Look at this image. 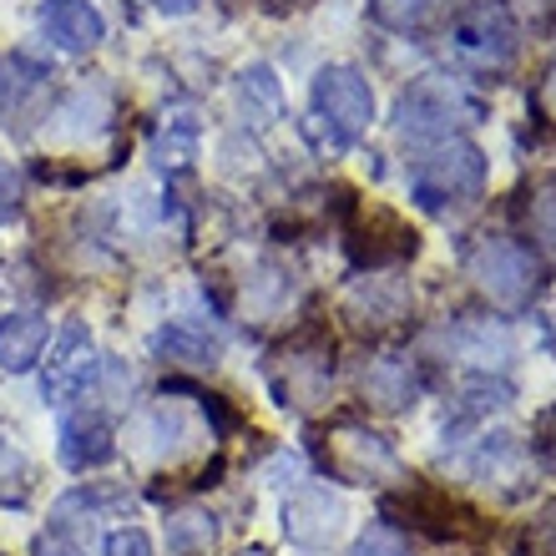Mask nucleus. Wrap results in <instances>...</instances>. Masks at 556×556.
I'll return each instance as SVG.
<instances>
[{"label": "nucleus", "mask_w": 556, "mask_h": 556, "mask_svg": "<svg viewBox=\"0 0 556 556\" xmlns=\"http://www.w3.org/2000/svg\"><path fill=\"white\" fill-rule=\"evenodd\" d=\"M420 253V233L395 213H369V228H350V258L359 268H395Z\"/></svg>", "instance_id": "9"}, {"label": "nucleus", "mask_w": 556, "mask_h": 556, "mask_svg": "<svg viewBox=\"0 0 556 556\" xmlns=\"http://www.w3.org/2000/svg\"><path fill=\"white\" fill-rule=\"evenodd\" d=\"M470 117H476V106L451 81H435V76L415 81L395 106L400 137H415V142H445V137H455V122H470Z\"/></svg>", "instance_id": "5"}, {"label": "nucleus", "mask_w": 556, "mask_h": 556, "mask_svg": "<svg viewBox=\"0 0 556 556\" xmlns=\"http://www.w3.org/2000/svg\"><path fill=\"white\" fill-rule=\"evenodd\" d=\"M238 97H243V106H264V122L268 117H278V81H274V72L268 66H249L243 72V81H238Z\"/></svg>", "instance_id": "18"}, {"label": "nucleus", "mask_w": 556, "mask_h": 556, "mask_svg": "<svg viewBox=\"0 0 556 556\" xmlns=\"http://www.w3.org/2000/svg\"><path fill=\"white\" fill-rule=\"evenodd\" d=\"M264 5H274V11H283V5H293V0H264Z\"/></svg>", "instance_id": "29"}, {"label": "nucleus", "mask_w": 556, "mask_h": 556, "mask_svg": "<svg viewBox=\"0 0 556 556\" xmlns=\"http://www.w3.org/2000/svg\"><path fill=\"white\" fill-rule=\"evenodd\" d=\"M152 344H157V354L167 365H182V369H213L223 359V339L207 334L203 324H192V319L162 324Z\"/></svg>", "instance_id": "11"}, {"label": "nucleus", "mask_w": 556, "mask_h": 556, "mask_svg": "<svg viewBox=\"0 0 556 556\" xmlns=\"http://www.w3.org/2000/svg\"><path fill=\"white\" fill-rule=\"evenodd\" d=\"M415 395H420V380H415L410 359H395V354L369 359V369H365V400L375 405V410H410Z\"/></svg>", "instance_id": "13"}, {"label": "nucleus", "mask_w": 556, "mask_h": 556, "mask_svg": "<svg viewBox=\"0 0 556 556\" xmlns=\"http://www.w3.org/2000/svg\"><path fill=\"white\" fill-rule=\"evenodd\" d=\"M344 531V501L329 491V485H304L283 501V536L304 552H324V546L339 542Z\"/></svg>", "instance_id": "6"}, {"label": "nucleus", "mask_w": 556, "mask_h": 556, "mask_svg": "<svg viewBox=\"0 0 556 556\" xmlns=\"http://www.w3.org/2000/svg\"><path fill=\"white\" fill-rule=\"evenodd\" d=\"M521 556H556V501H546L542 511L531 516L527 536H521Z\"/></svg>", "instance_id": "19"}, {"label": "nucleus", "mask_w": 556, "mask_h": 556, "mask_svg": "<svg viewBox=\"0 0 556 556\" xmlns=\"http://www.w3.org/2000/svg\"><path fill=\"white\" fill-rule=\"evenodd\" d=\"M162 15H192L198 11V0H152Z\"/></svg>", "instance_id": "27"}, {"label": "nucleus", "mask_w": 556, "mask_h": 556, "mask_svg": "<svg viewBox=\"0 0 556 556\" xmlns=\"http://www.w3.org/2000/svg\"><path fill=\"white\" fill-rule=\"evenodd\" d=\"M5 97H11V72H5V61H0V106H5Z\"/></svg>", "instance_id": "28"}, {"label": "nucleus", "mask_w": 556, "mask_h": 556, "mask_svg": "<svg viewBox=\"0 0 556 556\" xmlns=\"http://www.w3.org/2000/svg\"><path fill=\"white\" fill-rule=\"evenodd\" d=\"M167 552L173 556H213L218 552V521L203 506H188L167 521Z\"/></svg>", "instance_id": "16"}, {"label": "nucleus", "mask_w": 556, "mask_h": 556, "mask_svg": "<svg viewBox=\"0 0 556 556\" xmlns=\"http://www.w3.org/2000/svg\"><path fill=\"white\" fill-rule=\"evenodd\" d=\"M485 192V152L466 137H445L410 167V198L425 213H451Z\"/></svg>", "instance_id": "1"}, {"label": "nucleus", "mask_w": 556, "mask_h": 556, "mask_svg": "<svg viewBox=\"0 0 556 556\" xmlns=\"http://www.w3.org/2000/svg\"><path fill=\"white\" fill-rule=\"evenodd\" d=\"M36 21H41L46 41L72 51V56H87V51H97L106 41V21L91 0H41Z\"/></svg>", "instance_id": "8"}, {"label": "nucleus", "mask_w": 556, "mask_h": 556, "mask_svg": "<svg viewBox=\"0 0 556 556\" xmlns=\"http://www.w3.org/2000/svg\"><path fill=\"white\" fill-rule=\"evenodd\" d=\"M117 455V435L102 415H72L61 425V460L72 470H97Z\"/></svg>", "instance_id": "12"}, {"label": "nucleus", "mask_w": 556, "mask_h": 556, "mask_svg": "<svg viewBox=\"0 0 556 556\" xmlns=\"http://www.w3.org/2000/svg\"><path fill=\"white\" fill-rule=\"evenodd\" d=\"M440 0H369V11H375V21L390 30H415L425 21V15L435 11Z\"/></svg>", "instance_id": "17"}, {"label": "nucleus", "mask_w": 556, "mask_h": 556, "mask_svg": "<svg viewBox=\"0 0 556 556\" xmlns=\"http://www.w3.org/2000/svg\"><path fill=\"white\" fill-rule=\"evenodd\" d=\"M278 365L283 375H274V390L283 405H299V410H314L334 380V350L329 344H289V350L278 354Z\"/></svg>", "instance_id": "7"}, {"label": "nucleus", "mask_w": 556, "mask_h": 556, "mask_svg": "<svg viewBox=\"0 0 556 556\" xmlns=\"http://www.w3.org/2000/svg\"><path fill=\"white\" fill-rule=\"evenodd\" d=\"M470 470H476L481 481H491V476H496V481H527L531 455L516 435H491V440H481V451H476Z\"/></svg>", "instance_id": "15"}, {"label": "nucleus", "mask_w": 556, "mask_h": 556, "mask_svg": "<svg viewBox=\"0 0 556 556\" xmlns=\"http://www.w3.org/2000/svg\"><path fill=\"white\" fill-rule=\"evenodd\" d=\"M314 451H319L324 470H329L334 481H350V485H384V481H400V476H405L395 445H390L380 430L354 425V420L329 425V430L314 440Z\"/></svg>", "instance_id": "3"}, {"label": "nucleus", "mask_w": 556, "mask_h": 556, "mask_svg": "<svg viewBox=\"0 0 556 556\" xmlns=\"http://www.w3.org/2000/svg\"><path fill=\"white\" fill-rule=\"evenodd\" d=\"M308 106H314V122L329 127L339 147L359 142L375 122V91L354 66H324L308 87Z\"/></svg>", "instance_id": "4"}, {"label": "nucleus", "mask_w": 556, "mask_h": 556, "mask_svg": "<svg viewBox=\"0 0 556 556\" xmlns=\"http://www.w3.org/2000/svg\"><path fill=\"white\" fill-rule=\"evenodd\" d=\"M466 274L476 278V289H481L496 308H506V314L531 308V299H536L546 283L542 258H536L527 243H516V238H506V233L476 238L466 253Z\"/></svg>", "instance_id": "2"}, {"label": "nucleus", "mask_w": 556, "mask_h": 556, "mask_svg": "<svg viewBox=\"0 0 556 556\" xmlns=\"http://www.w3.org/2000/svg\"><path fill=\"white\" fill-rule=\"evenodd\" d=\"M552 445H556V435H552Z\"/></svg>", "instance_id": "30"}, {"label": "nucleus", "mask_w": 556, "mask_h": 556, "mask_svg": "<svg viewBox=\"0 0 556 556\" xmlns=\"http://www.w3.org/2000/svg\"><path fill=\"white\" fill-rule=\"evenodd\" d=\"M30 556H87V552H81V542H72V536H61V531H46V536H36Z\"/></svg>", "instance_id": "25"}, {"label": "nucleus", "mask_w": 556, "mask_h": 556, "mask_svg": "<svg viewBox=\"0 0 556 556\" xmlns=\"http://www.w3.org/2000/svg\"><path fill=\"white\" fill-rule=\"evenodd\" d=\"M531 233L546 238L556 249V177H546L536 188V198H531Z\"/></svg>", "instance_id": "21"}, {"label": "nucleus", "mask_w": 556, "mask_h": 556, "mask_svg": "<svg viewBox=\"0 0 556 556\" xmlns=\"http://www.w3.org/2000/svg\"><path fill=\"white\" fill-rule=\"evenodd\" d=\"M455 46H460L470 61H481V66H506V61H511V30L491 11L466 15V21L455 26Z\"/></svg>", "instance_id": "14"}, {"label": "nucleus", "mask_w": 556, "mask_h": 556, "mask_svg": "<svg viewBox=\"0 0 556 556\" xmlns=\"http://www.w3.org/2000/svg\"><path fill=\"white\" fill-rule=\"evenodd\" d=\"M106 556H152V536L142 527H122L106 536Z\"/></svg>", "instance_id": "23"}, {"label": "nucleus", "mask_w": 556, "mask_h": 556, "mask_svg": "<svg viewBox=\"0 0 556 556\" xmlns=\"http://www.w3.org/2000/svg\"><path fill=\"white\" fill-rule=\"evenodd\" d=\"M21 213V177L5 157H0V223H11Z\"/></svg>", "instance_id": "24"}, {"label": "nucleus", "mask_w": 556, "mask_h": 556, "mask_svg": "<svg viewBox=\"0 0 556 556\" xmlns=\"http://www.w3.org/2000/svg\"><path fill=\"white\" fill-rule=\"evenodd\" d=\"M354 556H410V546H405V536H400L390 521H375V527L359 536Z\"/></svg>", "instance_id": "20"}, {"label": "nucleus", "mask_w": 556, "mask_h": 556, "mask_svg": "<svg viewBox=\"0 0 556 556\" xmlns=\"http://www.w3.org/2000/svg\"><path fill=\"white\" fill-rule=\"evenodd\" d=\"M511 11L527 21V26H552L556 21V0H511Z\"/></svg>", "instance_id": "26"}, {"label": "nucleus", "mask_w": 556, "mask_h": 556, "mask_svg": "<svg viewBox=\"0 0 556 556\" xmlns=\"http://www.w3.org/2000/svg\"><path fill=\"white\" fill-rule=\"evenodd\" d=\"M46 339H51V324H46L41 308H15L0 319V369L5 375H26L36 369V359L46 354Z\"/></svg>", "instance_id": "10"}, {"label": "nucleus", "mask_w": 556, "mask_h": 556, "mask_svg": "<svg viewBox=\"0 0 556 556\" xmlns=\"http://www.w3.org/2000/svg\"><path fill=\"white\" fill-rule=\"evenodd\" d=\"M531 112H536V122H542L546 132H556V66H546V72L536 76V87H531Z\"/></svg>", "instance_id": "22"}]
</instances>
